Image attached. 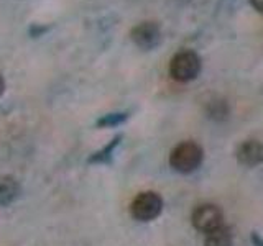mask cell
Here are the masks:
<instances>
[{
  "label": "cell",
  "instance_id": "obj_1",
  "mask_svg": "<svg viewBox=\"0 0 263 246\" xmlns=\"http://www.w3.org/2000/svg\"><path fill=\"white\" fill-rule=\"evenodd\" d=\"M204 151L202 148L194 141L179 143L170 154V166L181 172V174H189L196 171L202 164Z\"/></svg>",
  "mask_w": 263,
  "mask_h": 246
},
{
  "label": "cell",
  "instance_id": "obj_2",
  "mask_svg": "<svg viewBox=\"0 0 263 246\" xmlns=\"http://www.w3.org/2000/svg\"><path fill=\"white\" fill-rule=\"evenodd\" d=\"M201 57L197 53L186 49L179 51L171 57L170 61V76L178 82L194 80L201 72Z\"/></svg>",
  "mask_w": 263,
  "mask_h": 246
},
{
  "label": "cell",
  "instance_id": "obj_3",
  "mask_svg": "<svg viewBox=\"0 0 263 246\" xmlns=\"http://www.w3.org/2000/svg\"><path fill=\"white\" fill-rule=\"evenodd\" d=\"M163 210V199L153 191L138 194L130 205L132 217L138 221H152L160 217Z\"/></svg>",
  "mask_w": 263,
  "mask_h": 246
},
{
  "label": "cell",
  "instance_id": "obj_4",
  "mask_svg": "<svg viewBox=\"0 0 263 246\" xmlns=\"http://www.w3.org/2000/svg\"><path fill=\"white\" fill-rule=\"evenodd\" d=\"M191 221L197 232L209 233L214 228L224 225V213L216 203H201L193 210Z\"/></svg>",
  "mask_w": 263,
  "mask_h": 246
},
{
  "label": "cell",
  "instance_id": "obj_5",
  "mask_svg": "<svg viewBox=\"0 0 263 246\" xmlns=\"http://www.w3.org/2000/svg\"><path fill=\"white\" fill-rule=\"evenodd\" d=\"M132 41L143 51H152L161 43V30L156 22H142L130 31Z\"/></svg>",
  "mask_w": 263,
  "mask_h": 246
},
{
  "label": "cell",
  "instance_id": "obj_6",
  "mask_svg": "<svg viewBox=\"0 0 263 246\" xmlns=\"http://www.w3.org/2000/svg\"><path fill=\"white\" fill-rule=\"evenodd\" d=\"M237 161L245 168H255L263 162V143L258 139H247L237 148Z\"/></svg>",
  "mask_w": 263,
  "mask_h": 246
},
{
  "label": "cell",
  "instance_id": "obj_7",
  "mask_svg": "<svg viewBox=\"0 0 263 246\" xmlns=\"http://www.w3.org/2000/svg\"><path fill=\"white\" fill-rule=\"evenodd\" d=\"M20 194V184L12 176H5L0 179V205L7 207L10 205Z\"/></svg>",
  "mask_w": 263,
  "mask_h": 246
},
{
  "label": "cell",
  "instance_id": "obj_8",
  "mask_svg": "<svg viewBox=\"0 0 263 246\" xmlns=\"http://www.w3.org/2000/svg\"><path fill=\"white\" fill-rule=\"evenodd\" d=\"M234 236L229 227L220 225L219 228H214L212 232L205 233L204 246H232Z\"/></svg>",
  "mask_w": 263,
  "mask_h": 246
},
{
  "label": "cell",
  "instance_id": "obj_9",
  "mask_svg": "<svg viewBox=\"0 0 263 246\" xmlns=\"http://www.w3.org/2000/svg\"><path fill=\"white\" fill-rule=\"evenodd\" d=\"M120 139H122V135H117L115 138H112L110 141L102 148V150H99V151H96L94 154H90V156H89V159H87V162H89V164H109V162L112 161L114 151H115V148L119 146Z\"/></svg>",
  "mask_w": 263,
  "mask_h": 246
},
{
  "label": "cell",
  "instance_id": "obj_10",
  "mask_svg": "<svg viewBox=\"0 0 263 246\" xmlns=\"http://www.w3.org/2000/svg\"><path fill=\"white\" fill-rule=\"evenodd\" d=\"M128 113L127 112H115V113H107L104 117L97 120L96 125L99 128H112V127H119L123 121H127Z\"/></svg>",
  "mask_w": 263,
  "mask_h": 246
},
{
  "label": "cell",
  "instance_id": "obj_11",
  "mask_svg": "<svg viewBox=\"0 0 263 246\" xmlns=\"http://www.w3.org/2000/svg\"><path fill=\"white\" fill-rule=\"evenodd\" d=\"M208 113H209V117L214 118V120H226L227 118V115H229V105L224 102V100H212L208 104Z\"/></svg>",
  "mask_w": 263,
  "mask_h": 246
},
{
  "label": "cell",
  "instance_id": "obj_12",
  "mask_svg": "<svg viewBox=\"0 0 263 246\" xmlns=\"http://www.w3.org/2000/svg\"><path fill=\"white\" fill-rule=\"evenodd\" d=\"M49 30H51L49 25H46V27H43V25H31L28 33H30L31 38H38V36H43L45 33H48Z\"/></svg>",
  "mask_w": 263,
  "mask_h": 246
},
{
  "label": "cell",
  "instance_id": "obj_13",
  "mask_svg": "<svg viewBox=\"0 0 263 246\" xmlns=\"http://www.w3.org/2000/svg\"><path fill=\"white\" fill-rule=\"evenodd\" d=\"M252 243H253V246H263V238L257 232H253L252 233Z\"/></svg>",
  "mask_w": 263,
  "mask_h": 246
},
{
  "label": "cell",
  "instance_id": "obj_14",
  "mask_svg": "<svg viewBox=\"0 0 263 246\" xmlns=\"http://www.w3.org/2000/svg\"><path fill=\"white\" fill-rule=\"evenodd\" d=\"M250 4H252V7L255 8V10L263 13V0H250Z\"/></svg>",
  "mask_w": 263,
  "mask_h": 246
},
{
  "label": "cell",
  "instance_id": "obj_15",
  "mask_svg": "<svg viewBox=\"0 0 263 246\" xmlns=\"http://www.w3.org/2000/svg\"><path fill=\"white\" fill-rule=\"evenodd\" d=\"M4 92H5V79L2 74H0V97L4 95Z\"/></svg>",
  "mask_w": 263,
  "mask_h": 246
}]
</instances>
